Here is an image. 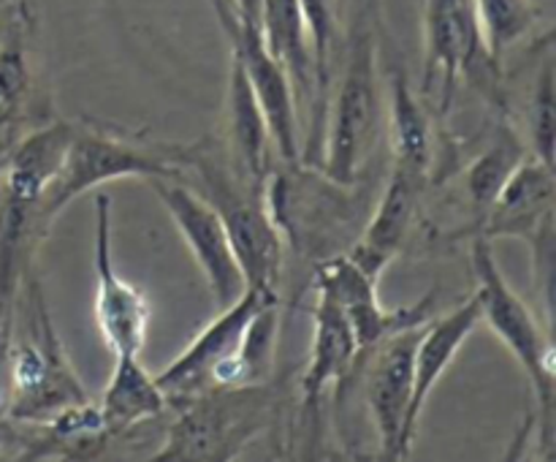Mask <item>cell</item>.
Returning <instances> with one entry per match:
<instances>
[{"label": "cell", "mask_w": 556, "mask_h": 462, "mask_svg": "<svg viewBox=\"0 0 556 462\" xmlns=\"http://www.w3.org/2000/svg\"><path fill=\"white\" fill-rule=\"evenodd\" d=\"M277 288L248 286L195 340L155 375L168 405L193 400L212 389L255 384L269 367L277 337Z\"/></svg>", "instance_id": "1"}, {"label": "cell", "mask_w": 556, "mask_h": 462, "mask_svg": "<svg viewBox=\"0 0 556 462\" xmlns=\"http://www.w3.org/2000/svg\"><path fill=\"white\" fill-rule=\"evenodd\" d=\"M378 0L358 9L348 33L345 65L334 98L324 112V145L315 166L337 185H353L372 152L383 117L380 96Z\"/></svg>", "instance_id": "2"}, {"label": "cell", "mask_w": 556, "mask_h": 462, "mask_svg": "<svg viewBox=\"0 0 556 462\" xmlns=\"http://www.w3.org/2000/svg\"><path fill=\"white\" fill-rule=\"evenodd\" d=\"M472 266L478 275V297H481V321L492 326L525 370L530 389L538 402V424H541V451L552 457L554 449V346L552 332H543L535 313L525 299L508 286L494 259L492 239L478 234L472 242Z\"/></svg>", "instance_id": "3"}, {"label": "cell", "mask_w": 556, "mask_h": 462, "mask_svg": "<svg viewBox=\"0 0 556 462\" xmlns=\"http://www.w3.org/2000/svg\"><path fill=\"white\" fill-rule=\"evenodd\" d=\"M188 163L201 177L206 201L217 210L233 255L244 275V288H277L282 266V232L271 217L264 190H253L226 168L217 166L199 147H188L182 155V166Z\"/></svg>", "instance_id": "4"}, {"label": "cell", "mask_w": 556, "mask_h": 462, "mask_svg": "<svg viewBox=\"0 0 556 462\" xmlns=\"http://www.w3.org/2000/svg\"><path fill=\"white\" fill-rule=\"evenodd\" d=\"M271 413L269 391L261 386H228L182 402V413L168 427L152 460H231L255 438Z\"/></svg>", "instance_id": "5"}, {"label": "cell", "mask_w": 556, "mask_h": 462, "mask_svg": "<svg viewBox=\"0 0 556 462\" xmlns=\"http://www.w3.org/2000/svg\"><path fill=\"white\" fill-rule=\"evenodd\" d=\"M182 155L185 150H177V147H168L163 152L157 147L130 145V141L103 134V130L76 125L74 139H71L68 150H65L63 166H60L58 177L49 183L41 201H38V215H41L43 226L49 228V223L76 196L87 193L92 188H101L106 183H114V179L179 177Z\"/></svg>", "instance_id": "6"}, {"label": "cell", "mask_w": 556, "mask_h": 462, "mask_svg": "<svg viewBox=\"0 0 556 462\" xmlns=\"http://www.w3.org/2000/svg\"><path fill=\"white\" fill-rule=\"evenodd\" d=\"M27 286L36 308L33 340L11 348V395L5 416L20 424H41L65 408L87 402V391L65 357L38 283L27 277Z\"/></svg>", "instance_id": "7"}, {"label": "cell", "mask_w": 556, "mask_h": 462, "mask_svg": "<svg viewBox=\"0 0 556 462\" xmlns=\"http://www.w3.org/2000/svg\"><path fill=\"white\" fill-rule=\"evenodd\" d=\"M147 183L166 207L179 237L185 239L190 255L204 272L217 308H228L244 291V275L239 270L231 239H228L217 210L199 190H193L190 185H179L177 177H152Z\"/></svg>", "instance_id": "8"}, {"label": "cell", "mask_w": 556, "mask_h": 462, "mask_svg": "<svg viewBox=\"0 0 556 462\" xmlns=\"http://www.w3.org/2000/svg\"><path fill=\"white\" fill-rule=\"evenodd\" d=\"M424 326H410L389 335L362 357L364 400L378 429L386 460H405L410 446L405 440V422L413 397V357Z\"/></svg>", "instance_id": "9"}, {"label": "cell", "mask_w": 556, "mask_h": 462, "mask_svg": "<svg viewBox=\"0 0 556 462\" xmlns=\"http://www.w3.org/2000/svg\"><path fill=\"white\" fill-rule=\"evenodd\" d=\"M424 82L440 85V101L448 107L459 76H472L494 60L483 43L476 0H424Z\"/></svg>", "instance_id": "10"}, {"label": "cell", "mask_w": 556, "mask_h": 462, "mask_svg": "<svg viewBox=\"0 0 556 462\" xmlns=\"http://www.w3.org/2000/svg\"><path fill=\"white\" fill-rule=\"evenodd\" d=\"M92 270H96V321L109 351L139 353L150 326V302L144 291L117 275L112 259V199L96 193V239H92Z\"/></svg>", "instance_id": "11"}, {"label": "cell", "mask_w": 556, "mask_h": 462, "mask_svg": "<svg viewBox=\"0 0 556 462\" xmlns=\"http://www.w3.org/2000/svg\"><path fill=\"white\" fill-rule=\"evenodd\" d=\"M223 30H226L228 43H231V54H237L239 63L244 65L250 87L258 98V107L264 112L266 125H269L271 141H275V152L288 166H296L299 158H302L299 107L286 68L269 54L258 25H244L237 16V20L226 22Z\"/></svg>", "instance_id": "12"}, {"label": "cell", "mask_w": 556, "mask_h": 462, "mask_svg": "<svg viewBox=\"0 0 556 462\" xmlns=\"http://www.w3.org/2000/svg\"><path fill=\"white\" fill-rule=\"evenodd\" d=\"M424 183H427V174L424 172L391 163L383 196H380L378 207H375L372 217H369L362 237H358L356 245L348 250V255H351L364 272H369L375 280H380L386 266H389L391 261H394V255L400 253L402 242H405L407 232H410V223L413 215H416L418 199H421Z\"/></svg>", "instance_id": "13"}, {"label": "cell", "mask_w": 556, "mask_h": 462, "mask_svg": "<svg viewBox=\"0 0 556 462\" xmlns=\"http://www.w3.org/2000/svg\"><path fill=\"white\" fill-rule=\"evenodd\" d=\"M478 324H481V297H478V291L467 297L465 302L456 304L448 315H443V319L432 315L424 324L416 357H413V397L405 422L407 446H413V440H416V429L429 395L434 391L438 380L443 378L448 364L456 359V353L462 351L467 337L478 329Z\"/></svg>", "instance_id": "14"}, {"label": "cell", "mask_w": 556, "mask_h": 462, "mask_svg": "<svg viewBox=\"0 0 556 462\" xmlns=\"http://www.w3.org/2000/svg\"><path fill=\"white\" fill-rule=\"evenodd\" d=\"M228 150H231L233 174L242 179L248 188L264 190L266 179L271 177V141L269 125L258 107L253 87H250L244 65L237 54H231V74H228Z\"/></svg>", "instance_id": "15"}, {"label": "cell", "mask_w": 556, "mask_h": 462, "mask_svg": "<svg viewBox=\"0 0 556 462\" xmlns=\"http://www.w3.org/2000/svg\"><path fill=\"white\" fill-rule=\"evenodd\" d=\"M554 166L535 155H525L486 210L489 217L481 237L492 242L497 237H519L527 242L541 223L554 215Z\"/></svg>", "instance_id": "16"}, {"label": "cell", "mask_w": 556, "mask_h": 462, "mask_svg": "<svg viewBox=\"0 0 556 462\" xmlns=\"http://www.w3.org/2000/svg\"><path fill=\"white\" fill-rule=\"evenodd\" d=\"M258 30L271 58L286 68L296 107L304 103L313 114V125H309V141H313L318 130V79H315L313 49H309L307 25H304L299 0H264Z\"/></svg>", "instance_id": "17"}, {"label": "cell", "mask_w": 556, "mask_h": 462, "mask_svg": "<svg viewBox=\"0 0 556 462\" xmlns=\"http://www.w3.org/2000/svg\"><path fill=\"white\" fill-rule=\"evenodd\" d=\"M315 332L309 346L307 367L302 373V405L304 411H315L331 384H342L356 370L358 342L345 310L331 299H315Z\"/></svg>", "instance_id": "18"}, {"label": "cell", "mask_w": 556, "mask_h": 462, "mask_svg": "<svg viewBox=\"0 0 556 462\" xmlns=\"http://www.w3.org/2000/svg\"><path fill=\"white\" fill-rule=\"evenodd\" d=\"M74 130L76 123L58 120V123L36 128L25 139L16 141L5 152L0 190L11 196V199L38 204L43 190L49 188V183L58 177L60 166H63L65 150H68L71 139H74Z\"/></svg>", "instance_id": "19"}, {"label": "cell", "mask_w": 556, "mask_h": 462, "mask_svg": "<svg viewBox=\"0 0 556 462\" xmlns=\"http://www.w3.org/2000/svg\"><path fill=\"white\" fill-rule=\"evenodd\" d=\"M166 395L157 386L155 375H150L139 364V353H117L101 405H98L106 435L128 433L150 419H157L166 411Z\"/></svg>", "instance_id": "20"}, {"label": "cell", "mask_w": 556, "mask_h": 462, "mask_svg": "<svg viewBox=\"0 0 556 462\" xmlns=\"http://www.w3.org/2000/svg\"><path fill=\"white\" fill-rule=\"evenodd\" d=\"M389 79V128H391V163L429 174L432 161V134L424 103L407 85L405 71L396 63L386 71Z\"/></svg>", "instance_id": "21"}, {"label": "cell", "mask_w": 556, "mask_h": 462, "mask_svg": "<svg viewBox=\"0 0 556 462\" xmlns=\"http://www.w3.org/2000/svg\"><path fill=\"white\" fill-rule=\"evenodd\" d=\"M27 11L16 5L14 16L0 33V120L9 123L30 92L33 74L27 63Z\"/></svg>", "instance_id": "22"}, {"label": "cell", "mask_w": 556, "mask_h": 462, "mask_svg": "<svg viewBox=\"0 0 556 462\" xmlns=\"http://www.w3.org/2000/svg\"><path fill=\"white\" fill-rule=\"evenodd\" d=\"M527 155L525 145L510 128H500L492 145L470 163L467 168V193L478 210H489L492 201L497 199L500 188L508 183L514 168L519 166L521 158Z\"/></svg>", "instance_id": "23"}, {"label": "cell", "mask_w": 556, "mask_h": 462, "mask_svg": "<svg viewBox=\"0 0 556 462\" xmlns=\"http://www.w3.org/2000/svg\"><path fill=\"white\" fill-rule=\"evenodd\" d=\"M483 43L494 60L530 36L538 25V5L532 0H476Z\"/></svg>", "instance_id": "24"}, {"label": "cell", "mask_w": 556, "mask_h": 462, "mask_svg": "<svg viewBox=\"0 0 556 462\" xmlns=\"http://www.w3.org/2000/svg\"><path fill=\"white\" fill-rule=\"evenodd\" d=\"M302 5L304 25H307L309 49H313L315 79H318V128L324 125L326 92L331 85V65H334V49L340 41V9L337 0H299Z\"/></svg>", "instance_id": "25"}, {"label": "cell", "mask_w": 556, "mask_h": 462, "mask_svg": "<svg viewBox=\"0 0 556 462\" xmlns=\"http://www.w3.org/2000/svg\"><path fill=\"white\" fill-rule=\"evenodd\" d=\"M556 145V92H554V60L543 58V68L538 74L535 96H532V155L554 166Z\"/></svg>", "instance_id": "26"}, {"label": "cell", "mask_w": 556, "mask_h": 462, "mask_svg": "<svg viewBox=\"0 0 556 462\" xmlns=\"http://www.w3.org/2000/svg\"><path fill=\"white\" fill-rule=\"evenodd\" d=\"M33 444V435L27 433V429H20V422H5L3 416H0V457H11V451H14V457H22L25 460L27 449H30Z\"/></svg>", "instance_id": "27"}, {"label": "cell", "mask_w": 556, "mask_h": 462, "mask_svg": "<svg viewBox=\"0 0 556 462\" xmlns=\"http://www.w3.org/2000/svg\"><path fill=\"white\" fill-rule=\"evenodd\" d=\"M231 3L233 9H237L239 22H244V25H258L261 3H264V0H231Z\"/></svg>", "instance_id": "28"}, {"label": "cell", "mask_w": 556, "mask_h": 462, "mask_svg": "<svg viewBox=\"0 0 556 462\" xmlns=\"http://www.w3.org/2000/svg\"><path fill=\"white\" fill-rule=\"evenodd\" d=\"M3 163H5V152H0V174H3Z\"/></svg>", "instance_id": "29"}, {"label": "cell", "mask_w": 556, "mask_h": 462, "mask_svg": "<svg viewBox=\"0 0 556 462\" xmlns=\"http://www.w3.org/2000/svg\"><path fill=\"white\" fill-rule=\"evenodd\" d=\"M0 125H3V120H0Z\"/></svg>", "instance_id": "30"}]
</instances>
